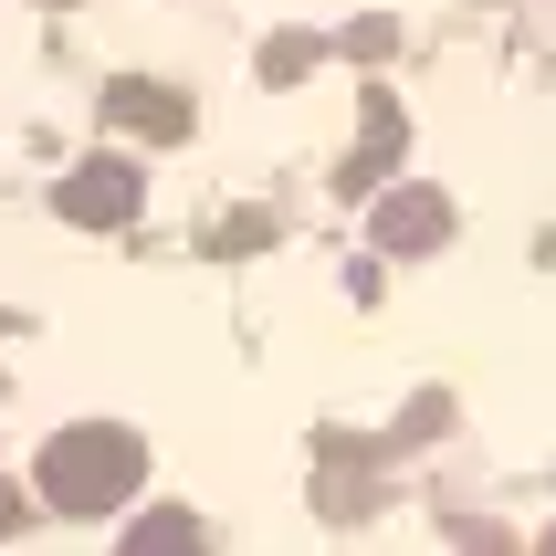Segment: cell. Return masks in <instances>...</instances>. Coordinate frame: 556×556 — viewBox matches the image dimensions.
I'll return each instance as SVG.
<instances>
[{
	"label": "cell",
	"mask_w": 556,
	"mask_h": 556,
	"mask_svg": "<svg viewBox=\"0 0 556 556\" xmlns=\"http://www.w3.org/2000/svg\"><path fill=\"white\" fill-rule=\"evenodd\" d=\"M137 483H148V441L116 431V420H74V431H53L42 463H31V494L53 504V515H116Z\"/></svg>",
	"instance_id": "obj_1"
},
{
	"label": "cell",
	"mask_w": 556,
	"mask_h": 556,
	"mask_svg": "<svg viewBox=\"0 0 556 556\" xmlns=\"http://www.w3.org/2000/svg\"><path fill=\"white\" fill-rule=\"evenodd\" d=\"M63 220H85V231H116V220H137V168L126 157H94V168H74V179L53 189Z\"/></svg>",
	"instance_id": "obj_2"
},
{
	"label": "cell",
	"mask_w": 556,
	"mask_h": 556,
	"mask_svg": "<svg viewBox=\"0 0 556 556\" xmlns=\"http://www.w3.org/2000/svg\"><path fill=\"white\" fill-rule=\"evenodd\" d=\"M94 116L126 126V137H189V94L179 85H148V74H116V85L94 94Z\"/></svg>",
	"instance_id": "obj_3"
},
{
	"label": "cell",
	"mask_w": 556,
	"mask_h": 556,
	"mask_svg": "<svg viewBox=\"0 0 556 556\" xmlns=\"http://www.w3.org/2000/svg\"><path fill=\"white\" fill-rule=\"evenodd\" d=\"M368 231L389 252H441V242H452V200H441V189H389Z\"/></svg>",
	"instance_id": "obj_4"
},
{
	"label": "cell",
	"mask_w": 556,
	"mask_h": 556,
	"mask_svg": "<svg viewBox=\"0 0 556 556\" xmlns=\"http://www.w3.org/2000/svg\"><path fill=\"white\" fill-rule=\"evenodd\" d=\"M389 157H400V105H389V85H368V148L337 168V189H346V200L378 189V179H389Z\"/></svg>",
	"instance_id": "obj_5"
},
{
	"label": "cell",
	"mask_w": 556,
	"mask_h": 556,
	"mask_svg": "<svg viewBox=\"0 0 556 556\" xmlns=\"http://www.w3.org/2000/svg\"><path fill=\"white\" fill-rule=\"evenodd\" d=\"M305 63H315V42H305V31H283V42H263V85H294Z\"/></svg>",
	"instance_id": "obj_6"
},
{
	"label": "cell",
	"mask_w": 556,
	"mask_h": 556,
	"mask_svg": "<svg viewBox=\"0 0 556 556\" xmlns=\"http://www.w3.org/2000/svg\"><path fill=\"white\" fill-rule=\"evenodd\" d=\"M137 546H200V515H148V526H137Z\"/></svg>",
	"instance_id": "obj_7"
},
{
	"label": "cell",
	"mask_w": 556,
	"mask_h": 556,
	"mask_svg": "<svg viewBox=\"0 0 556 556\" xmlns=\"http://www.w3.org/2000/svg\"><path fill=\"white\" fill-rule=\"evenodd\" d=\"M22 526V483H0V535Z\"/></svg>",
	"instance_id": "obj_8"
}]
</instances>
